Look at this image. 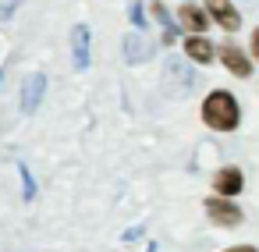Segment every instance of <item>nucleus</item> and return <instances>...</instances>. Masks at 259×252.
Returning a JSON list of instances; mask_svg holds the SVG:
<instances>
[{
    "mask_svg": "<svg viewBox=\"0 0 259 252\" xmlns=\"http://www.w3.org/2000/svg\"><path fill=\"white\" fill-rule=\"evenodd\" d=\"M153 15H156V18L163 22V29H170V25H174V22H170V15H167V8L160 4V0H156V4H153Z\"/></svg>",
    "mask_w": 259,
    "mask_h": 252,
    "instance_id": "14",
    "label": "nucleus"
},
{
    "mask_svg": "<svg viewBox=\"0 0 259 252\" xmlns=\"http://www.w3.org/2000/svg\"><path fill=\"white\" fill-rule=\"evenodd\" d=\"M178 32H181L178 25H170V29H163V43H178Z\"/></svg>",
    "mask_w": 259,
    "mask_h": 252,
    "instance_id": "16",
    "label": "nucleus"
},
{
    "mask_svg": "<svg viewBox=\"0 0 259 252\" xmlns=\"http://www.w3.org/2000/svg\"><path fill=\"white\" fill-rule=\"evenodd\" d=\"M18 174H22V195L25 199H36V181H32V174H29L25 163H18Z\"/></svg>",
    "mask_w": 259,
    "mask_h": 252,
    "instance_id": "12",
    "label": "nucleus"
},
{
    "mask_svg": "<svg viewBox=\"0 0 259 252\" xmlns=\"http://www.w3.org/2000/svg\"><path fill=\"white\" fill-rule=\"evenodd\" d=\"M121 50H124V61H128V64H142V61H149V57H153V43H149L142 32L124 36Z\"/></svg>",
    "mask_w": 259,
    "mask_h": 252,
    "instance_id": "7",
    "label": "nucleus"
},
{
    "mask_svg": "<svg viewBox=\"0 0 259 252\" xmlns=\"http://www.w3.org/2000/svg\"><path fill=\"white\" fill-rule=\"evenodd\" d=\"M241 188H245V174H241L238 167H220V171L213 174V192H217L220 199H234Z\"/></svg>",
    "mask_w": 259,
    "mask_h": 252,
    "instance_id": "4",
    "label": "nucleus"
},
{
    "mask_svg": "<svg viewBox=\"0 0 259 252\" xmlns=\"http://www.w3.org/2000/svg\"><path fill=\"white\" fill-rule=\"evenodd\" d=\"M0 82H4V71H0Z\"/></svg>",
    "mask_w": 259,
    "mask_h": 252,
    "instance_id": "19",
    "label": "nucleus"
},
{
    "mask_svg": "<svg viewBox=\"0 0 259 252\" xmlns=\"http://www.w3.org/2000/svg\"><path fill=\"white\" fill-rule=\"evenodd\" d=\"M220 57H224V68H227L231 75H238V78H248V75H252V61H248L245 50H238V47H224Z\"/></svg>",
    "mask_w": 259,
    "mask_h": 252,
    "instance_id": "9",
    "label": "nucleus"
},
{
    "mask_svg": "<svg viewBox=\"0 0 259 252\" xmlns=\"http://www.w3.org/2000/svg\"><path fill=\"white\" fill-rule=\"evenodd\" d=\"M128 15H132V25H139V32H142V29H146V11H142V4H139V0L128 8Z\"/></svg>",
    "mask_w": 259,
    "mask_h": 252,
    "instance_id": "13",
    "label": "nucleus"
},
{
    "mask_svg": "<svg viewBox=\"0 0 259 252\" xmlns=\"http://www.w3.org/2000/svg\"><path fill=\"white\" fill-rule=\"evenodd\" d=\"M252 50H255V57H259V29L252 32Z\"/></svg>",
    "mask_w": 259,
    "mask_h": 252,
    "instance_id": "18",
    "label": "nucleus"
},
{
    "mask_svg": "<svg viewBox=\"0 0 259 252\" xmlns=\"http://www.w3.org/2000/svg\"><path fill=\"white\" fill-rule=\"evenodd\" d=\"M18 8V0H0V18H11Z\"/></svg>",
    "mask_w": 259,
    "mask_h": 252,
    "instance_id": "15",
    "label": "nucleus"
},
{
    "mask_svg": "<svg viewBox=\"0 0 259 252\" xmlns=\"http://www.w3.org/2000/svg\"><path fill=\"white\" fill-rule=\"evenodd\" d=\"M192 89H195V71L181 57H167V64H163V93L174 96V100H181Z\"/></svg>",
    "mask_w": 259,
    "mask_h": 252,
    "instance_id": "2",
    "label": "nucleus"
},
{
    "mask_svg": "<svg viewBox=\"0 0 259 252\" xmlns=\"http://www.w3.org/2000/svg\"><path fill=\"white\" fill-rule=\"evenodd\" d=\"M43 93H47V75H29L25 78V86H22V110L25 114H36L39 110V103H43Z\"/></svg>",
    "mask_w": 259,
    "mask_h": 252,
    "instance_id": "6",
    "label": "nucleus"
},
{
    "mask_svg": "<svg viewBox=\"0 0 259 252\" xmlns=\"http://www.w3.org/2000/svg\"><path fill=\"white\" fill-rule=\"evenodd\" d=\"M185 54H188L192 61H199V64H209V61H213V47H209L202 36H192V39L185 43Z\"/></svg>",
    "mask_w": 259,
    "mask_h": 252,
    "instance_id": "11",
    "label": "nucleus"
},
{
    "mask_svg": "<svg viewBox=\"0 0 259 252\" xmlns=\"http://www.w3.org/2000/svg\"><path fill=\"white\" fill-rule=\"evenodd\" d=\"M178 22H181L188 32H195V36H202V32L209 29V18H206V11H199L195 4H185V8L178 11Z\"/></svg>",
    "mask_w": 259,
    "mask_h": 252,
    "instance_id": "10",
    "label": "nucleus"
},
{
    "mask_svg": "<svg viewBox=\"0 0 259 252\" xmlns=\"http://www.w3.org/2000/svg\"><path fill=\"white\" fill-rule=\"evenodd\" d=\"M227 252H259L255 245H234V248H227Z\"/></svg>",
    "mask_w": 259,
    "mask_h": 252,
    "instance_id": "17",
    "label": "nucleus"
},
{
    "mask_svg": "<svg viewBox=\"0 0 259 252\" xmlns=\"http://www.w3.org/2000/svg\"><path fill=\"white\" fill-rule=\"evenodd\" d=\"M206 11L217 18V25L224 32H238L241 29V15H238V8L231 4V0H206Z\"/></svg>",
    "mask_w": 259,
    "mask_h": 252,
    "instance_id": "5",
    "label": "nucleus"
},
{
    "mask_svg": "<svg viewBox=\"0 0 259 252\" xmlns=\"http://www.w3.org/2000/svg\"><path fill=\"white\" fill-rule=\"evenodd\" d=\"M206 217H209L213 224H220V227H238L245 213H241V206H238L234 199L209 195V199H206Z\"/></svg>",
    "mask_w": 259,
    "mask_h": 252,
    "instance_id": "3",
    "label": "nucleus"
},
{
    "mask_svg": "<svg viewBox=\"0 0 259 252\" xmlns=\"http://www.w3.org/2000/svg\"><path fill=\"white\" fill-rule=\"evenodd\" d=\"M71 61L75 68H89V25H75L71 29Z\"/></svg>",
    "mask_w": 259,
    "mask_h": 252,
    "instance_id": "8",
    "label": "nucleus"
},
{
    "mask_svg": "<svg viewBox=\"0 0 259 252\" xmlns=\"http://www.w3.org/2000/svg\"><path fill=\"white\" fill-rule=\"evenodd\" d=\"M202 121H206L213 132H234L238 121H241L238 100H234L227 89H213V93L202 100Z\"/></svg>",
    "mask_w": 259,
    "mask_h": 252,
    "instance_id": "1",
    "label": "nucleus"
}]
</instances>
